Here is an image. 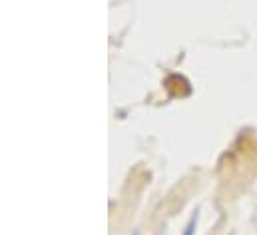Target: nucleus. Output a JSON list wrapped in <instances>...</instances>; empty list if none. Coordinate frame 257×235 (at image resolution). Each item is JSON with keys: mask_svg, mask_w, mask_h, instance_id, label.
I'll return each mask as SVG.
<instances>
[{"mask_svg": "<svg viewBox=\"0 0 257 235\" xmlns=\"http://www.w3.org/2000/svg\"><path fill=\"white\" fill-rule=\"evenodd\" d=\"M197 221H199V211L195 209L192 215V219L188 221L186 229H184V235H195V229H197Z\"/></svg>", "mask_w": 257, "mask_h": 235, "instance_id": "obj_1", "label": "nucleus"}, {"mask_svg": "<svg viewBox=\"0 0 257 235\" xmlns=\"http://www.w3.org/2000/svg\"><path fill=\"white\" fill-rule=\"evenodd\" d=\"M134 235H138V231H136V233H134Z\"/></svg>", "mask_w": 257, "mask_h": 235, "instance_id": "obj_2", "label": "nucleus"}]
</instances>
